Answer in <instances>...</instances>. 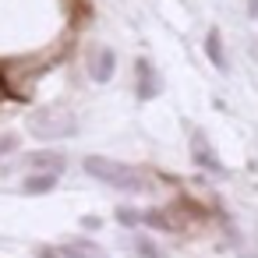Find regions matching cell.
Here are the masks:
<instances>
[{
    "label": "cell",
    "mask_w": 258,
    "mask_h": 258,
    "mask_svg": "<svg viewBox=\"0 0 258 258\" xmlns=\"http://www.w3.org/2000/svg\"><path fill=\"white\" fill-rule=\"evenodd\" d=\"M85 173L113 191H145L149 177L127 163H117V159H106V156H89L85 159Z\"/></svg>",
    "instance_id": "6da1fadb"
},
{
    "label": "cell",
    "mask_w": 258,
    "mask_h": 258,
    "mask_svg": "<svg viewBox=\"0 0 258 258\" xmlns=\"http://www.w3.org/2000/svg\"><path fill=\"white\" fill-rule=\"evenodd\" d=\"M29 131L36 135V138H68V135H75L78 131V120H75V113L71 110H64V106H46V110H36L32 117H29Z\"/></svg>",
    "instance_id": "7a4b0ae2"
},
{
    "label": "cell",
    "mask_w": 258,
    "mask_h": 258,
    "mask_svg": "<svg viewBox=\"0 0 258 258\" xmlns=\"http://www.w3.org/2000/svg\"><path fill=\"white\" fill-rule=\"evenodd\" d=\"M135 96L138 99H156L159 92H163V78L156 75V68L149 64V60H138L135 64Z\"/></svg>",
    "instance_id": "3957f363"
},
{
    "label": "cell",
    "mask_w": 258,
    "mask_h": 258,
    "mask_svg": "<svg viewBox=\"0 0 258 258\" xmlns=\"http://www.w3.org/2000/svg\"><path fill=\"white\" fill-rule=\"evenodd\" d=\"M113 71H117V53L110 46H99V50L89 53V75H92V82H110Z\"/></svg>",
    "instance_id": "277c9868"
},
{
    "label": "cell",
    "mask_w": 258,
    "mask_h": 258,
    "mask_svg": "<svg viewBox=\"0 0 258 258\" xmlns=\"http://www.w3.org/2000/svg\"><path fill=\"white\" fill-rule=\"evenodd\" d=\"M191 156H195L198 166H205V170H212V173L223 170L219 159H216V152H212V145H209V138H205L202 131H191Z\"/></svg>",
    "instance_id": "5b68a950"
},
{
    "label": "cell",
    "mask_w": 258,
    "mask_h": 258,
    "mask_svg": "<svg viewBox=\"0 0 258 258\" xmlns=\"http://www.w3.org/2000/svg\"><path fill=\"white\" fill-rule=\"evenodd\" d=\"M205 57L212 60V68L226 71V53H223V39H219L216 29H209V36H205Z\"/></svg>",
    "instance_id": "8992f818"
},
{
    "label": "cell",
    "mask_w": 258,
    "mask_h": 258,
    "mask_svg": "<svg viewBox=\"0 0 258 258\" xmlns=\"http://www.w3.org/2000/svg\"><path fill=\"white\" fill-rule=\"evenodd\" d=\"M53 187H57V173H32V177H25V184H22L25 195H46V191H53Z\"/></svg>",
    "instance_id": "52a82bcc"
},
{
    "label": "cell",
    "mask_w": 258,
    "mask_h": 258,
    "mask_svg": "<svg viewBox=\"0 0 258 258\" xmlns=\"http://www.w3.org/2000/svg\"><path fill=\"white\" fill-rule=\"evenodd\" d=\"M32 163H36V166H43L46 173H60L64 156H60V152H36V156H32Z\"/></svg>",
    "instance_id": "ba28073f"
},
{
    "label": "cell",
    "mask_w": 258,
    "mask_h": 258,
    "mask_svg": "<svg viewBox=\"0 0 258 258\" xmlns=\"http://www.w3.org/2000/svg\"><path fill=\"white\" fill-rule=\"evenodd\" d=\"M135 254H138V258H163L149 237H135Z\"/></svg>",
    "instance_id": "9c48e42d"
},
{
    "label": "cell",
    "mask_w": 258,
    "mask_h": 258,
    "mask_svg": "<svg viewBox=\"0 0 258 258\" xmlns=\"http://www.w3.org/2000/svg\"><path fill=\"white\" fill-rule=\"evenodd\" d=\"M68 258H99V254H96L89 244H71V247H68Z\"/></svg>",
    "instance_id": "30bf717a"
},
{
    "label": "cell",
    "mask_w": 258,
    "mask_h": 258,
    "mask_svg": "<svg viewBox=\"0 0 258 258\" xmlns=\"http://www.w3.org/2000/svg\"><path fill=\"white\" fill-rule=\"evenodd\" d=\"M18 149V138L15 135H0V156H8V152H15Z\"/></svg>",
    "instance_id": "8fae6325"
},
{
    "label": "cell",
    "mask_w": 258,
    "mask_h": 258,
    "mask_svg": "<svg viewBox=\"0 0 258 258\" xmlns=\"http://www.w3.org/2000/svg\"><path fill=\"white\" fill-rule=\"evenodd\" d=\"M247 15H251V18H258V0H247Z\"/></svg>",
    "instance_id": "7c38bea8"
},
{
    "label": "cell",
    "mask_w": 258,
    "mask_h": 258,
    "mask_svg": "<svg viewBox=\"0 0 258 258\" xmlns=\"http://www.w3.org/2000/svg\"><path fill=\"white\" fill-rule=\"evenodd\" d=\"M39 258H57V251H50V247H43V251H39Z\"/></svg>",
    "instance_id": "4fadbf2b"
},
{
    "label": "cell",
    "mask_w": 258,
    "mask_h": 258,
    "mask_svg": "<svg viewBox=\"0 0 258 258\" xmlns=\"http://www.w3.org/2000/svg\"><path fill=\"white\" fill-rule=\"evenodd\" d=\"M4 96H8V89H4V82H0V99H4Z\"/></svg>",
    "instance_id": "5bb4252c"
}]
</instances>
